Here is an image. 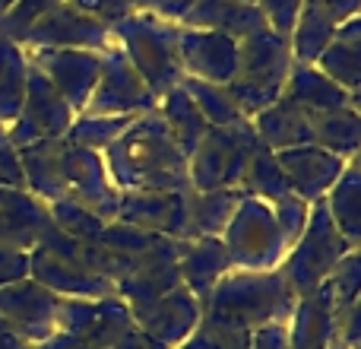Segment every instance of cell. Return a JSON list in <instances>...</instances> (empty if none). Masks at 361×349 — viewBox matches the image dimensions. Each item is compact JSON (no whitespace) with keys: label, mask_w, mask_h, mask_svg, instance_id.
I'll list each match as a JSON object with an SVG mask.
<instances>
[{"label":"cell","mask_w":361,"mask_h":349,"mask_svg":"<svg viewBox=\"0 0 361 349\" xmlns=\"http://www.w3.org/2000/svg\"><path fill=\"white\" fill-rule=\"evenodd\" d=\"M298 295L279 270H228L203 302V327L225 349L247 346L250 333L267 324H288Z\"/></svg>","instance_id":"6da1fadb"},{"label":"cell","mask_w":361,"mask_h":349,"mask_svg":"<svg viewBox=\"0 0 361 349\" xmlns=\"http://www.w3.org/2000/svg\"><path fill=\"white\" fill-rule=\"evenodd\" d=\"M102 159L118 191H190L187 156L178 150L159 108L133 121Z\"/></svg>","instance_id":"7a4b0ae2"},{"label":"cell","mask_w":361,"mask_h":349,"mask_svg":"<svg viewBox=\"0 0 361 349\" xmlns=\"http://www.w3.org/2000/svg\"><path fill=\"white\" fill-rule=\"evenodd\" d=\"M292 64L295 57L288 38L269 25L238 42V67L228 83V93L241 105L244 118H254L282 99Z\"/></svg>","instance_id":"3957f363"},{"label":"cell","mask_w":361,"mask_h":349,"mask_svg":"<svg viewBox=\"0 0 361 349\" xmlns=\"http://www.w3.org/2000/svg\"><path fill=\"white\" fill-rule=\"evenodd\" d=\"M178 35L180 25L165 23V19L140 10H133L130 16L114 25L118 48L127 54V61L143 76V83L149 86V93L156 99H162L165 93H171L184 80L178 57Z\"/></svg>","instance_id":"277c9868"},{"label":"cell","mask_w":361,"mask_h":349,"mask_svg":"<svg viewBox=\"0 0 361 349\" xmlns=\"http://www.w3.org/2000/svg\"><path fill=\"white\" fill-rule=\"evenodd\" d=\"M345 251H349V244H345V238L339 235V229L333 225L326 203L320 200V203H311V216H307L305 232H301V238L288 248L279 273L286 276L288 289H292L298 299H307V295H314L330 280V273L336 270V264L343 261Z\"/></svg>","instance_id":"5b68a950"},{"label":"cell","mask_w":361,"mask_h":349,"mask_svg":"<svg viewBox=\"0 0 361 349\" xmlns=\"http://www.w3.org/2000/svg\"><path fill=\"white\" fill-rule=\"evenodd\" d=\"M231 270H279L288 254V242L273 213V203L241 197L228 229L222 232Z\"/></svg>","instance_id":"8992f818"},{"label":"cell","mask_w":361,"mask_h":349,"mask_svg":"<svg viewBox=\"0 0 361 349\" xmlns=\"http://www.w3.org/2000/svg\"><path fill=\"white\" fill-rule=\"evenodd\" d=\"M254 127H209L203 143L187 159L190 172V191H216V187H241L244 169L257 150Z\"/></svg>","instance_id":"52a82bcc"},{"label":"cell","mask_w":361,"mask_h":349,"mask_svg":"<svg viewBox=\"0 0 361 349\" xmlns=\"http://www.w3.org/2000/svg\"><path fill=\"white\" fill-rule=\"evenodd\" d=\"M25 51H42V48H73V51H99L105 54L114 48V25L102 23V19L82 13L70 0L57 4L44 16H38L23 35Z\"/></svg>","instance_id":"ba28073f"},{"label":"cell","mask_w":361,"mask_h":349,"mask_svg":"<svg viewBox=\"0 0 361 349\" xmlns=\"http://www.w3.org/2000/svg\"><path fill=\"white\" fill-rule=\"evenodd\" d=\"M133 312L121 295L105 299H61L57 331L92 349H114L124 333L133 331Z\"/></svg>","instance_id":"9c48e42d"},{"label":"cell","mask_w":361,"mask_h":349,"mask_svg":"<svg viewBox=\"0 0 361 349\" xmlns=\"http://www.w3.org/2000/svg\"><path fill=\"white\" fill-rule=\"evenodd\" d=\"M159 108V99L149 93L143 76L133 70L127 54L114 45L102 54V73L82 114H111V118H143Z\"/></svg>","instance_id":"30bf717a"},{"label":"cell","mask_w":361,"mask_h":349,"mask_svg":"<svg viewBox=\"0 0 361 349\" xmlns=\"http://www.w3.org/2000/svg\"><path fill=\"white\" fill-rule=\"evenodd\" d=\"M73 108L63 102V95L48 83V76L32 64L29 70V86H25V99L19 108L16 121L6 127L13 146L25 150L32 143H44V140H63L73 124Z\"/></svg>","instance_id":"8fae6325"},{"label":"cell","mask_w":361,"mask_h":349,"mask_svg":"<svg viewBox=\"0 0 361 349\" xmlns=\"http://www.w3.org/2000/svg\"><path fill=\"white\" fill-rule=\"evenodd\" d=\"M180 248H184V242L159 238L149 251L133 257L127 264V273L118 283V295L130 308H140L180 289L184 286L180 283Z\"/></svg>","instance_id":"7c38bea8"},{"label":"cell","mask_w":361,"mask_h":349,"mask_svg":"<svg viewBox=\"0 0 361 349\" xmlns=\"http://www.w3.org/2000/svg\"><path fill=\"white\" fill-rule=\"evenodd\" d=\"M57 305H61V295L44 289L32 276L0 289V318L32 346L57 333Z\"/></svg>","instance_id":"4fadbf2b"},{"label":"cell","mask_w":361,"mask_h":349,"mask_svg":"<svg viewBox=\"0 0 361 349\" xmlns=\"http://www.w3.org/2000/svg\"><path fill=\"white\" fill-rule=\"evenodd\" d=\"M118 223L137 225L143 232L175 242H190L187 191H121Z\"/></svg>","instance_id":"5bb4252c"},{"label":"cell","mask_w":361,"mask_h":349,"mask_svg":"<svg viewBox=\"0 0 361 349\" xmlns=\"http://www.w3.org/2000/svg\"><path fill=\"white\" fill-rule=\"evenodd\" d=\"M29 61L48 76V83L63 95L73 114H82L92 99V89L102 73L99 51H73V48H42L29 51Z\"/></svg>","instance_id":"9a60e30c"},{"label":"cell","mask_w":361,"mask_h":349,"mask_svg":"<svg viewBox=\"0 0 361 349\" xmlns=\"http://www.w3.org/2000/svg\"><path fill=\"white\" fill-rule=\"evenodd\" d=\"M67 143V140H63ZM63 178H67V197L92 210L99 219L111 223L118 216L121 191L114 187L111 174L105 169L102 153L80 150V146H63Z\"/></svg>","instance_id":"2e32d148"},{"label":"cell","mask_w":361,"mask_h":349,"mask_svg":"<svg viewBox=\"0 0 361 349\" xmlns=\"http://www.w3.org/2000/svg\"><path fill=\"white\" fill-rule=\"evenodd\" d=\"M130 312H133L137 331H143L146 337L159 340V343L169 346V349L180 346L200 324H203V302H200L187 286H180L175 292L149 302V305L130 308Z\"/></svg>","instance_id":"e0dca14e"},{"label":"cell","mask_w":361,"mask_h":349,"mask_svg":"<svg viewBox=\"0 0 361 349\" xmlns=\"http://www.w3.org/2000/svg\"><path fill=\"white\" fill-rule=\"evenodd\" d=\"M178 57H180L184 76L228 86L231 76H235V67H238V42L228 35H219V32L184 29V25H180Z\"/></svg>","instance_id":"ac0fdd59"},{"label":"cell","mask_w":361,"mask_h":349,"mask_svg":"<svg viewBox=\"0 0 361 349\" xmlns=\"http://www.w3.org/2000/svg\"><path fill=\"white\" fill-rule=\"evenodd\" d=\"M282 172L288 178V187H292L295 197H301L305 203H320L326 200V194L336 187V181L343 178L345 172V159L333 156L330 150L317 143H305L295 146V150H282L276 153Z\"/></svg>","instance_id":"d6986e66"},{"label":"cell","mask_w":361,"mask_h":349,"mask_svg":"<svg viewBox=\"0 0 361 349\" xmlns=\"http://www.w3.org/2000/svg\"><path fill=\"white\" fill-rule=\"evenodd\" d=\"M48 203L29 191H0V244L32 251L51 229Z\"/></svg>","instance_id":"ffe728a7"},{"label":"cell","mask_w":361,"mask_h":349,"mask_svg":"<svg viewBox=\"0 0 361 349\" xmlns=\"http://www.w3.org/2000/svg\"><path fill=\"white\" fill-rule=\"evenodd\" d=\"M180 25L184 29L219 32V35L241 42V38L267 29V19H263L260 6L247 4V0H197L190 6V13L180 19Z\"/></svg>","instance_id":"44dd1931"},{"label":"cell","mask_w":361,"mask_h":349,"mask_svg":"<svg viewBox=\"0 0 361 349\" xmlns=\"http://www.w3.org/2000/svg\"><path fill=\"white\" fill-rule=\"evenodd\" d=\"M288 340L292 349H330L339 340V318L326 283L314 295L298 299L288 318Z\"/></svg>","instance_id":"7402d4cb"},{"label":"cell","mask_w":361,"mask_h":349,"mask_svg":"<svg viewBox=\"0 0 361 349\" xmlns=\"http://www.w3.org/2000/svg\"><path fill=\"white\" fill-rule=\"evenodd\" d=\"M257 140L267 146L269 153L295 150V146L314 143V118L307 112H301L298 105H292L288 99L273 102L269 108H263L260 114L250 118Z\"/></svg>","instance_id":"603a6c76"},{"label":"cell","mask_w":361,"mask_h":349,"mask_svg":"<svg viewBox=\"0 0 361 349\" xmlns=\"http://www.w3.org/2000/svg\"><path fill=\"white\" fill-rule=\"evenodd\" d=\"M228 270H231V261L222 238H190L180 248V283L200 302L209 299L212 289L219 286V280Z\"/></svg>","instance_id":"cb8c5ba5"},{"label":"cell","mask_w":361,"mask_h":349,"mask_svg":"<svg viewBox=\"0 0 361 349\" xmlns=\"http://www.w3.org/2000/svg\"><path fill=\"white\" fill-rule=\"evenodd\" d=\"M63 140H44L19 150L25 191L35 194L42 203H57L67 197V178H63Z\"/></svg>","instance_id":"d4e9b609"},{"label":"cell","mask_w":361,"mask_h":349,"mask_svg":"<svg viewBox=\"0 0 361 349\" xmlns=\"http://www.w3.org/2000/svg\"><path fill=\"white\" fill-rule=\"evenodd\" d=\"M282 99L298 105L301 112H307L311 118L349 105V93H345L339 83H333L317 64H292Z\"/></svg>","instance_id":"484cf974"},{"label":"cell","mask_w":361,"mask_h":349,"mask_svg":"<svg viewBox=\"0 0 361 349\" xmlns=\"http://www.w3.org/2000/svg\"><path fill=\"white\" fill-rule=\"evenodd\" d=\"M244 194L238 187H216V191H187V219L190 238H222L235 216Z\"/></svg>","instance_id":"4316f807"},{"label":"cell","mask_w":361,"mask_h":349,"mask_svg":"<svg viewBox=\"0 0 361 349\" xmlns=\"http://www.w3.org/2000/svg\"><path fill=\"white\" fill-rule=\"evenodd\" d=\"M159 114H162L169 134L175 137L178 150L190 159L193 150H197V146L203 143V137L209 134V124H206V118L200 114V108L193 105V99L187 95V89L175 86L171 93H165L162 99H159Z\"/></svg>","instance_id":"83f0119b"},{"label":"cell","mask_w":361,"mask_h":349,"mask_svg":"<svg viewBox=\"0 0 361 349\" xmlns=\"http://www.w3.org/2000/svg\"><path fill=\"white\" fill-rule=\"evenodd\" d=\"M29 51L19 42L0 35V124L10 127L16 121L19 108L25 99V86H29Z\"/></svg>","instance_id":"f1b7e54d"},{"label":"cell","mask_w":361,"mask_h":349,"mask_svg":"<svg viewBox=\"0 0 361 349\" xmlns=\"http://www.w3.org/2000/svg\"><path fill=\"white\" fill-rule=\"evenodd\" d=\"M324 203L330 210L333 225L345 238V244L349 248H361V169L355 162L345 165L343 178L326 194Z\"/></svg>","instance_id":"f546056e"},{"label":"cell","mask_w":361,"mask_h":349,"mask_svg":"<svg viewBox=\"0 0 361 349\" xmlns=\"http://www.w3.org/2000/svg\"><path fill=\"white\" fill-rule=\"evenodd\" d=\"M314 143L330 150L333 156L355 162L361 153V114L352 105L336 108L314 118Z\"/></svg>","instance_id":"4dcf8cb0"},{"label":"cell","mask_w":361,"mask_h":349,"mask_svg":"<svg viewBox=\"0 0 361 349\" xmlns=\"http://www.w3.org/2000/svg\"><path fill=\"white\" fill-rule=\"evenodd\" d=\"M238 191H241L244 197H257V200H267V203H279V200L292 197V187H288V178H286V172H282L279 159L263 143H257Z\"/></svg>","instance_id":"1f68e13d"},{"label":"cell","mask_w":361,"mask_h":349,"mask_svg":"<svg viewBox=\"0 0 361 349\" xmlns=\"http://www.w3.org/2000/svg\"><path fill=\"white\" fill-rule=\"evenodd\" d=\"M180 86L187 89V95L193 99V105L200 108V114L206 118L209 127H241L250 118H244L241 105L235 102V95L228 93V86H219V83H203V80H190L184 76Z\"/></svg>","instance_id":"d6a6232c"},{"label":"cell","mask_w":361,"mask_h":349,"mask_svg":"<svg viewBox=\"0 0 361 349\" xmlns=\"http://www.w3.org/2000/svg\"><path fill=\"white\" fill-rule=\"evenodd\" d=\"M137 118H111V114H76L73 124L67 131V143L80 146V150H92V153H105L127 127Z\"/></svg>","instance_id":"836d02e7"},{"label":"cell","mask_w":361,"mask_h":349,"mask_svg":"<svg viewBox=\"0 0 361 349\" xmlns=\"http://www.w3.org/2000/svg\"><path fill=\"white\" fill-rule=\"evenodd\" d=\"M51 210V223H54V229H61L63 235L76 238V242H92L99 244L102 232H105V219H99L92 210H86L82 203H76L73 197H63L57 200V203L48 206Z\"/></svg>","instance_id":"e575fe53"},{"label":"cell","mask_w":361,"mask_h":349,"mask_svg":"<svg viewBox=\"0 0 361 349\" xmlns=\"http://www.w3.org/2000/svg\"><path fill=\"white\" fill-rule=\"evenodd\" d=\"M330 289L333 308H336V318L343 321V314L361 299V248H349L343 254V261L336 264V270L326 280Z\"/></svg>","instance_id":"d590c367"},{"label":"cell","mask_w":361,"mask_h":349,"mask_svg":"<svg viewBox=\"0 0 361 349\" xmlns=\"http://www.w3.org/2000/svg\"><path fill=\"white\" fill-rule=\"evenodd\" d=\"M159 238H162V235H152V232H143V229H137V225H127V223L111 219V223L105 225V232H102L99 244H102V248H108L111 254L124 257V261L130 264L133 257H140L143 251H149Z\"/></svg>","instance_id":"8d00e7d4"},{"label":"cell","mask_w":361,"mask_h":349,"mask_svg":"<svg viewBox=\"0 0 361 349\" xmlns=\"http://www.w3.org/2000/svg\"><path fill=\"white\" fill-rule=\"evenodd\" d=\"M57 4H63V0H16V6L0 19V35L13 38V42H23L29 25L35 23L38 16H44L48 10H54Z\"/></svg>","instance_id":"74e56055"},{"label":"cell","mask_w":361,"mask_h":349,"mask_svg":"<svg viewBox=\"0 0 361 349\" xmlns=\"http://www.w3.org/2000/svg\"><path fill=\"white\" fill-rule=\"evenodd\" d=\"M273 213H276V219H279V225H282V235H286V242H288V248H292L295 242L301 238V232H305V225H307V216H311V203H305L301 197H286V200H279V203H273Z\"/></svg>","instance_id":"f35d334b"},{"label":"cell","mask_w":361,"mask_h":349,"mask_svg":"<svg viewBox=\"0 0 361 349\" xmlns=\"http://www.w3.org/2000/svg\"><path fill=\"white\" fill-rule=\"evenodd\" d=\"M0 191H25L23 162H19V150L13 146L6 127L0 124Z\"/></svg>","instance_id":"ab89813d"},{"label":"cell","mask_w":361,"mask_h":349,"mask_svg":"<svg viewBox=\"0 0 361 349\" xmlns=\"http://www.w3.org/2000/svg\"><path fill=\"white\" fill-rule=\"evenodd\" d=\"M301 10L314 13V16H320L324 23L343 29L349 19L361 16V0H305V4H301Z\"/></svg>","instance_id":"60d3db41"},{"label":"cell","mask_w":361,"mask_h":349,"mask_svg":"<svg viewBox=\"0 0 361 349\" xmlns=\"http://www.w3.org/2000/svg\"><path fill=\"white\" fill-rule=\"evenodd\" d=\"M301 4H305V0H257V6H260L267 25L273 32H279V35H286V38L292 35V25L301 13Z\"/></svg>","instance_id":"b9f144b4"},{"label":"cell","mask_w":361,"mask_h":349,"mask_svg":"<svg viewBox=\"0 0 361 349\" xmlns=\"http://www.w3.org/2000/svg\"><path fill=\"white\" fill-rule=\"evenodd\" d=\"M70 4L108 25H118L121 19H127L133 13V0H70Z\"/></svg>","instance_id":"7bdbcfd3"},{"label":"cell","mask_w":361,"mask_h":349,"mask_svg":"<svg viewBox=\"0 0 361 349\" xmlns=\"http://www.w3.org/2000/svg\"><path fill=\"white\" fill-rule=\"evenodd\" d=\"M193 4H197V0H133V10L149 13V16H159V19H165V23L180 25V19L190 13Z\"/></svg>","instance_id":"ee69618b"},{"label":"cell","mask_w":361,"mask_h":349,"mask_svg":"<svg viewBox=\"0 0 361 349\" xmlns=\"http://www.w3.org/2000/svg\"><path fill=\"white\" fill-rule=\"evenodd\" d=\"M25 276H29V251L0 244V289L13 286V283L25 280Z\"/></svg>","instance_id":"f6af8a7d"},{"label":"cell","mask_w":361,"mask_h":349,"mask_svg":"<svg viewBox=\"0 0 361 349\" xmlns=\"http://www.w3.org/2000/svg\"><path fill=\"white\" fill-rule=\"evenodd\" d=\"M250 349H292L288 324H267L250 333Z\"/></svg>","instance_id":"bcb514c9"},{"label":"cell","mask_w":361,"mask_h":349,"mask_svg":"<svg viewBox=\"0 0 361 349\" xmlns=\"http://www.w3.org/2000/svg\"><path fill=\"white\" fill-rule=\"evenodd\" d=\"M175 349H225V346L219 343V337H212V333L206 331L203 324H200L197 331H193L190 337H187L180 346H175Z\"/></svg>","instance_id":"7dc6e473"},{"label":"cell","mask_w":361,"mask_h":349,"mask_svg":"<svg viewBox=\"0 0 361 349\" xmlns=\"http://www.w3.org/2000/svg\"><path fill=\"white\" fill-rule=\"evenodd\" d=\"M114 349H169V346H162L159 340L146 337L143 331H137V327H133L130 333H124V337H121V343Z\"/></svg>","instance_id":"c3c4849f"},{"label":"cell","mask_w":361,"mask_h":349,"mask_svg":"<svg viewBox=\"0 0 361 349\" xmlns=\"http://www.w3.org/2000/svg\"><path fill=\"white\" fill-rule=\"evenodd\" d=\"M32 349H92V346H86V343H80V340H73V337H67V333L57 331L54 337H48L44 343H38Z\"/></svg>","instance_id":"681fc988"},{"label":"cell","mask_w":361,"mask_h":349,"mask_svg":"<svg viewBox=\"0 0 361 349\" xmlns=\"http://www.w3.org/2000/svg\"><path fill=\"white\" fill-rule=\"evenodd\" d=\"M0 349H32V343H25V340L0 318Z\"/></svg>","instance_id":"f907efd6"},{"label":"cell","mask_w":361,"mask_h":349,"mask_svg":"<svg viewBox=\"0 0 361 349\" xmlns=\"http://www.w3.org/2000/svg\"><path fill=\"white\" fill-rule=\"evenodd\" d=\"M349 105L361 114V89H355V93H349Z\"/></svg>","instance_id":"816d5d0a"},{"label":"cell","mask_w":361,"mask_h":349,"mask_svg":"<svg viewBox=\"0 0 361 349\" xmlns=\"http://www.w3.org/2000/svg\"><path fill=\"white\" fill-rule=\"evenodd\" d=\"M13 6H16V0H0V19H4L6 13L13 10Z\"/></svg>","instance_id":"f5cc1de1"},{"label":"cell","mask_w":361,"mask_h":349,"mask_svg":"<svg viewBox=\"0 0 361 349\" xmlns=\"http://www.w3.org/2000/svg\"><path fill=\"white\" fill-rule=\"evenodd\" d=\"M330 349H349V346H345V343H343V340H336V343H333Z\"/></svg>","instance_id":"db71d44e"},{"label":"cell","mask_w":361,"mask_h":349,"mask_svg":"<svg viewBox=\"0 0 361 349\" xmlns=\"http://www.w3.org/2000/svg\"><path fill=\"white\" fill-rule=\"evenodd\" d=\"M355 165H358V169H361V153H358V159H355Z\"/></svg>","instance_id":"11a10c76"},{"label":"cell","mask_w":361,"mask_h":349,"mask_svg":"<svg viewBox=\"0 0 361 349\" xmlns=\"http://www.w3.org/2000/svg\"><path fill=\"white\" fill-rule=\"evenodd\" d=\"M231 349H250V343L247 346H231Z\"/></svg>","instance_id":"9f6ffc18"},{"label":"cell","mask_w":361,"mask_h":349,"mask_svg":"<svg viewBox=\"0 0 361 349\" xmlns=\"http://www.w3.org/2000/svg\"><path fill=\"white\" fill-rule=\"evenodd\" d=\"M247 4H257V0H247Z\"/></svg>","instance_id":"6f0895ef"},{"label":"cell","mask_w":361,"mask_h":349,"mask_svg":"<svg viewBox=\"0 0 361 349\" xmlns=\"http://www.w3.org/2000/svg\"><path fill=\"white\" fill-rule=\"evenodd\" d=\"M355 349H361V343H358V346H355Z\"/></svg>","instance_id":"680465c9"}]
</instances>
